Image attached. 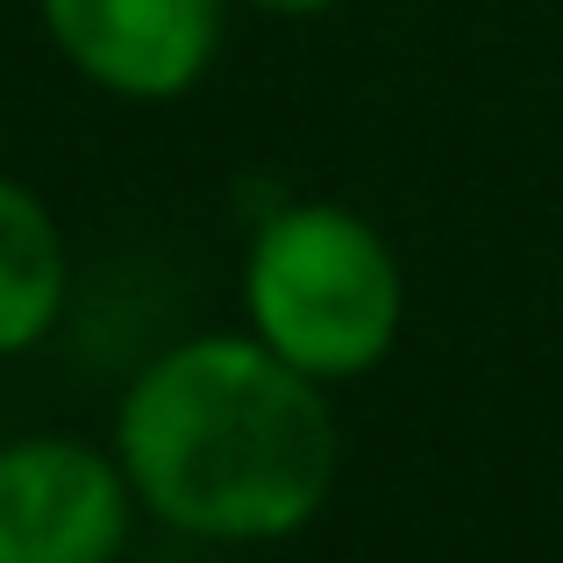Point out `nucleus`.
Instances as JSON below:
<instances>
[{
	"label": "nucleus",
	"instance_id": "obj_1",
	"mask_svg": "<svg viewBox=\"0 0 563 563\" xmlns=\"http://www.w3.org/2000/svg\"><path fill=\"white\" fill-rule=\"evenodd\" d=\"M114 464L151 521L192 542H286L329 507L343 471L329 385L257 335H186L114 399Z\"/></svg>",
	"mask_w": 563,
	"mask_h": 563
},
{
	"label": "nucleus",
	"instance_id": "obj_2",
	"mask_svg": "<svg viewBox=\"0 0 563 563\" xmlns=\"http://www.w3.org/2000/svg\"><path fill=\"white\" fill-rule=\"evenodd\" d=\"M243 321L314 385L378 372L407 321V272L385 229L343 200H286L243 250Z\"/></svg>",
	"mask_w": 563,
	"mask_h": 563
},
{
	"label": "nucleus",
	"instance_id": "obj_3",
	"mask_svg": "<svg viewBox=\"0 0 563 563\" xmlns=\"http://www.w3.org/2000/svg\"><path fill=\"white\" fill-rule=\"evenodd\" d=\"M136 514L108 442L57 428L0 442V563H122Z\"/></svg>",
	"mask_w": 563,
	"mask_h": 563
},
{
	"label": "nucleus",
	"instance_id": "obj_4",
	"mask_svg": "<svg viewBox=\"0 0 563 563\" xmlns=\"http://www.w3.org/2000/svg\"><path fill=\"white\" fill-rule=\"evenodd\" d=\"M36 22L86 86L165 108L207 79L229 0H36Z\"/></svg>",
	"mask_w": 563,
	"mask_h": 563
},
{
	"label": "nucleus",
	"instance_id": "obj_5",
	"mask_svg": "<svg viewBox=\"0 0 563 563\" xmlns=\"http://www.w3.org/2000/svg\"><path fill=\"white\" fill-rule=\"evenodd\" d=\"M71 307V243L36 186L0 172V357H29Z\"/></svg>",
	"mask_w": 563,
	"mask_h": 563
},
{
	"label": "nucleus",
	"instance_id": "obj_6",
	"mask_svg": "<svg viewBox=\"0 0 563 563\" xmlns=\"http://www.w3.org/2000/svg\"><path fill=\"white\" fill-rule=\"evenodd\" d=\"M243 8H257V14H329V8H343V0H243Z\"/></svg>",
	"mask_w": 563,
	"mask_h": 563
}]
</instances>
